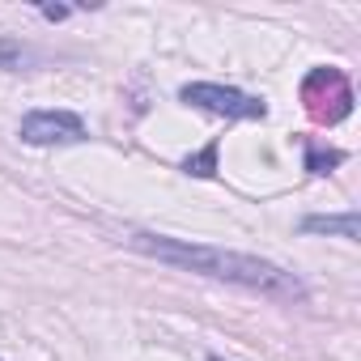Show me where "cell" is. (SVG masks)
Segmentation results:
<instances>
[{"mask_svg": "<svg viewBox=\"0 0 361 361\" xmlns=\"http://www.w3.org/2000/svg\"><path fill=\"white\" fill-rule=\"evenodd\" d=\"M128 247L157 259V264L183 268V272H196V276H213V281H226V285H238V289H251V293H264V298H276V302H302L306 298V285L293 272L276 268L272 259L247 255V251H226V247L188 243V238H166V234H149V230H132Z\"/></svg>", "mask_w": 361, "mask_h": 361, "instance_id": "6da1fadb", "label": "cell"}, {"mask_svg": "<svg viewBox=\"0 0 361 361\" xmlns=\"http://www.w3.org/2000/svg\"><path fill=\"white\" fill-rule=\"evenodd\" d=\"M302 102L319 123H340L353 111V85L340 68H314L302 81Z\"/></svg>", "mask_w": 361, "mask_h": 361, "instance_id": "7a4b0ae2", "label": "cell"}, {"mask_svg": "<svg viewBox=\"0 0 361 361\" xmlns=\"http://www.w3.org/2000/svg\"><path fill=\"white\" fill-rule=\"evenodd\" d=\"M178 98H183L188 106H200V111L226 115V119H264L268 115L264 98L243 94V90H230V85H213V81H192V85L178 90Z\"/></svg>", "mask_w": 361, "mask_h": 361, "instance_id": "3957f363", "label": "cell"}, {"mask_svg": "<svg viewBox=\"0 0 361 361\" xmlns=\"http://www.w3.org/2000/svg\"><path fill=\"white\" fill-rule=\"evenodd\" d=\"M18 136L35 149H56V145H81L90 140V128L73 111H30L18 123Z\"/></svg>", "mask_w": 361, "mask_h": 361, "instance_id": "277c9868", "label": "cell"}, {"mask_svg": "<svg viewBox=\"0 0 361 361\" xmlns=\"http://www.w3.org/2000/svg\"><path fill=\"white\" fill-rule=\"evenodd\" d=\"M43 64V51L22 43V39H9V35H0V73H30Z\"/></svg>", "mask_w": 361, "mask_h": 361, "instance_id": "5b68a950", "label": "cell"}, {"mask_svg": "<svg viewBox=\"0 0 361 361\" xmlns=\"http://www.w3.org/2000/svg\"><path fill=\"white\" fill-rule=\"evenodd\" d=\"M302 230H306V234H336V238L357 243V213H340V217H323V213H314V217L302 221Z\"/></svg>", "mask_w": 361, "mask_h": 361, "instance_id": "8992f818", "label": "cell"}, {"mask_svg": "<svg viewBox=\"0 0 361 361\" xmlns=\"http://www.w3.org/2000/svg\"><path fill=\"white\" fill-rule=\"evenodd\" d=\"M183 170L196 174V178H213V174H217V145H204L200 153H192V157L183 161Z\"/></svg>", "mask_w": 361, "mask_h": 361, "instance_id": "52a82bcc", "label": "cell"}, {"mask_svg": "<svg viewBox=\"0 0 361 361\" xmlns=\"http://www.w3.org/2000/svg\"><path fill=\"white\" fill-rule=\"evenodd\" d=\"M340 161H344V153H340V149H327V153H323V149L306 145V170H310V174H327V170H331V166H340Z\"/></svg>", "mask_w": 361, "mask_h": 361, "instance_id": "ba28073f", "label": "cell"}, {"mask_svg": "<svg viewBox=\"0 0 361 361\" xmlns=\"http://www.w3.org/2000/svg\"><path fill=\"white\" fill-rule=\"evenodd\" d=\"M39 13H43L47 22H64V18H68V9H64V5H43Z\"/></svg>", "mask_w": 361, "mask_h": 361, "instance_id": "9c48e42d", "label": "cell"}, {"mask_svg": "<svg viewBox=\"0 0 361 361\" xmlns=\"http://www.w3.org/2000/svg\"><path fill=\"white\" fill-rule=\"evenodd\" d=\"M209 361H221V357H209Z\"/></svg>", "mask_w": 361, "mask_h": 361, "instance_id": "30bf717a", "label": "cell"}]
</instances>
